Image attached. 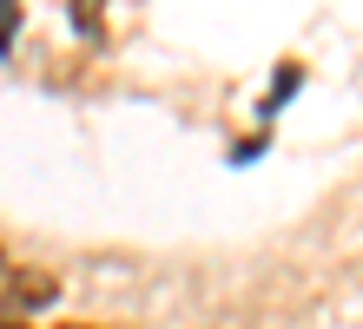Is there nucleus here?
Wrapping results in <instances>:
<instances>
[{
	"label": "nucleus",
	"mask_w": 363,
	"mask_h": 329,
	"mask_svg": "<svg viewBox=\"0 0 363 329\" xmlns=\"http://www.w3.org/2000/svg\"><path fill=\"white\" fill-rule=\"evenodd\" d=\"M53 303H60V277L53 270L0 257V310L7 316H33V310H53Z\"/></svg>",
	"instance_id": "obj_1"
},
{
	"label": "nucleus",
	"mask_w": 363,
	"mask_h": 329,
	"mask_svg": "<svg viewBox=\"0 0 363 329\" xmlns=\"http://www.w3.org/2000/svg\"><path fill=\"white\" fill-rule=\"evenodd\" d=\"M73 20H79V33H99V0H73Z\"/></svg>",
	"instance_id": "obj_2"
},
{
	"label": "nucleus",
	"mask_w": 363,
	"mask_h": 329,
	"mask_svg": "<svg viewBox=\"0 0 363 329\" xmlns=\"http://www.w3.org/2000/svg\"><path fill=\"white\" fill-rule=\"evenodd\" d=\"M13 33V0H0V40Z\"/></svg>",
	"instance_id": "obj_3"
},
{
	"label": "nucleus",
	"mask_w": 363,
	"mask_h": 329,
	"mask_svg": "<svg viewBox=\"0 0 363 329\" xmlns=\"http://www.w3.org/2000/svg\"><path fill=\"white\" fill-rule=\"evenodd\" d=\"M53 329H86V323H53Z\"/></svg>",
	"instance_id": "obj_4"
},
{
	"label": "nucleus",
	"mask_w": 363,
	"mask_h": 329,
	"mask_svg": "<svg viewBox=\"0 0 363 329\" xmlns=\"http://www.w3.org/2000/svg\"><path fill=\"white\" fill-rule=\"evenodd\" d=\"M0 329H13V323H0Z\"/></svg>",
	"instance_id": "obj_5"
}]
</instances>
